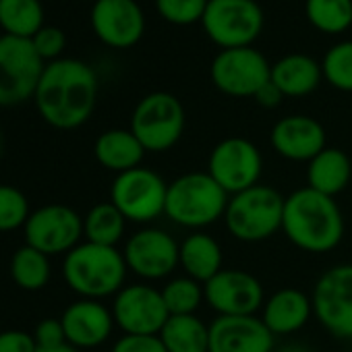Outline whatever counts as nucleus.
I'll return each instance as SVG.
<instances>
[{
	"mask_svg": "<svg viewBox=\"0 0 352 352\" xmlns=\"http://www.w3.org/2000/svg\"><path fill=\"white\" fill-rule=\"evenodd\" d=\"M98 100V77L77 58H58L46 65L34 102L40 116L54 129L73 131L89 120Z\"/></svg>",
	"mask_w": 352,
	"mask_h": 352,
	"instance_id": "nucleus-1",
	"label": "nucleus"
},
{
	"mask_svg": "<svg viewBox=\"0 0 352 352\" xmlns=\"http://www.w3.org/2000/svg\"><path fill=\"white\" fill-rule=\"evenodd\" d=\"M282 232L300 251L329 253L344 236V216L333 197L302 187L284 201Z\"/></svg>",
	"mask_w": 352,
	"mask_h": 352,
	"instance_id": "nucleus-2",
	"label": "nucleus"
},
{
	"mask_svg": "<svg viewBox=\"0 0 352 352\" xmlns=\"http://www.w3.org/2000/svg\"><path fill=\"white\" fill-rule=\"evenodd\" d=\"M126 263L122 251L96 243H79L63 259V278L67 286L81 298L102 300L116 296L126 280Z\"/></svg>",
	"mask_w": 352,
	"mask_h": 352,
	"instance_id": "nucleus-3",
	"label": "nucleus"
},
{
	"mask_svg": "<svg viewBox=\"0 0 352 352\" xmlns=\"http://www.w3.org/2000/svg\"><path fill=\"white\" fill-rule=\"evenodd\" d=\"M228 199L230 195L208 172H187L168 183L164 216L183 228L201 230L224 220Z\"/></svg>",
	"mask_w": 352,
	"mask_h": 352,
	"instance_id": "nucleus-4",
	"label": "nucleus"
},
{
	"mask_svg": "<svg viewBox=\"0 0 352 352\" xmlns=\"http://www.w3.org/2000/svg\"><path fill=\"white\" fill-rule=\"evenodd\" d=\"M284 201L286 197H282L280 191L261 183L230 195L224 212L226 230L243 243L267 241L282 230Z\"/></svg>",
	"mask_w": 352,
	"mask_h": 352,
	"instance_id": "nucleus-5",
	"label": "nucleus"
},
{
	"mask_svg": "<svg viewBox=\"0 0 352 352\" xmlns=\"http://www.w3.org/2000/svg\"><path fill=\"white\" fill-rule=\"evenodd\" d=\"M131 131L145 151H168L181 141L185 133V108L172 94L153 91L135 106Z\"/></svg>",
	"mask_w": 352,
	"mask_h": 352,
	"instance_id": "nucleus-6",
	"label": "nucleus"
},
{
	"mask_svg": "<svg viewBox=\"0 0 352 352\" xmlns=\"http://www.w3.org/2000/svg\"><path fill=\"white\" fill-rule=\"evenodd\" d=\"M168 183L151 168L139 166L116 174L110 185V201L133 224H149L166 212Z\"/></svg>",
	"mask_w": 352,
	"mask_h": 352,
	"instance_id": "nucleus-7",
	"label": "nucleus"
},
{
	"mask_svg": "<svg viewBox=\"0 0 352 352\" xmlns=\"http://www.w3.org/2000/svg\"><path fill=\"white\" fill-rule=\"evenodd\" d=\"M44 69L32 40L0 36V108L34 100Z\"/></svg>",
	"mask_w": 352,
	"mask_h": 352,
	"instance_id": "nucleus-8",
	"label": "nucleus"
},
{
	"mask_svg": "<svg viewBox=\"0 0 352 352\" xmlns=\"http://www.w3.org/2000/svg\"><path fill=\"white\" fill-rule=\"evenodd\" d=\"M201 23L222 50L245 48L261 34L263 11L255 0H210Z\"/></svg>",
	"mask_w": 352,
	"mask_h": 352,
	"instance_id": "nucleus-9",
	"label": "nucleus"
},
{
	"mask_svg": "<svg viewBox=\"0 0 352 352\" xmlns=\"http://www.w3.org/2000/svg\"><path fill=\"white\" fill-rule=\"evenodd\" d=\"M261 172V151L245 137L222 139L208 157V174L228 195H236L259 185Z\"/></svg>",
	"mask_w": 352,
	"mask_h": 352,
	"instance_id": "nucleus-10",
	"label": "nucleus"
},
{
	"mask_svg": "<svg viewBox=\"0 0 352 352\" xmlns=\"http://www.w3.org/2000/svg\"><path fill=\"white\" fill-rule=\"evenodd\" d=\"M25 245L54 257L67 255L83 243V216L63 204H48L32 212L23 226Z\"/></svg>",
	"mask_w": 352,
	"mask_h": 352,
	"instance_id": "nucleus-11",
	"label": "nucleus"
},
{
	"mask_svg": "<svg viewBox=\"0 0 352 352\" xmlns=\"http://www.w3.org/2000/svg\"><path fill=\"white\" fill-rule=\"evenodd\" d=\"M313 315L338 340H352V263L329 267L315 282Z\"/></svg>",
	"mask_w": 352,
	"mask_h": 352,
	"instance_id": "nucleus-12",
	"label": "nucleus"
},
{
	"mask_svg": "<svg viewBox=\"0 0 352 352\" xmlns=\"http://www.w3.org/2000/svg\"><path fill=\"white\" fill-rule=\"evenodd\" d=\"M210 75L222 94L251 98L272 79V67L259 50L245 46L222 50L214 58Z\"/></svg>",
	"mask_w": 352,
	"mask_h": 352,
	"instance_id": "nucleus-13",
	"label": "nucleus"
},
{
	"mask_svg": "<svg viewBox=\"0 0 352 352\" xmlns=\"http://www.w3.org/2000/svg\"><path fill=\"white\" fill-rule=\"evenodd\" d=\"M181 243L162 228L145 226L133 232L122 249L129 272L141 280H164L179 267Z\"/></svg>",
	"mask_w": 352,
	"mask_h": 352,
	"instance_id": "nucleus-14",
	"label": "nucleus"
},
{
	"mask_svg": "<svg viewBox=\"0 0 352 352\" xmlns=\"http://www.w3.org/2000/svg\"><path fill=\"white\" fill-rule=\"evenodd\" d=\"M114 323L122 333L160 336L170 313L162 292L149 284H124L112 298Z\"/></svg>",
	"mask_w": 352,
	"mask_h": 352,
	"instance_id": "nucleus-15",
	"label": "nucleus"
},
{
	"mask_svg": "<svg viewBox=\"0 0 352 352\" xmlns=\"http://www.w3.org/2000/svg\"><path fill=\"white\" fill-rule=\"evenodd\" d=\"M204 296L218 317L255 315L265 302L261 282L245 270L218 272L204 284Z\"/></svg>",
	"mask_w": 352,
	"mask_h": 352,
	"instance_id": "nucleus-16",
	"label": "nucleus"
},
{
	"mask_svg": "<svg viewBox=\"0 0 352 352\" xmlns=\"http://www.w3.org/2000/svg\"><path fill=\"white\" fill-rule=\"evenodd\" d=\"M91 28L110 48L135 46L145 30V17L135 0H96Z\"/></svg>",
	"mask_w": 352,
	"mask_h": 352,
	"instance_id": "nucleus-17",
	"label": "nucleus"
},
{
	"mask_svg": "<svg viewBox=\"0 0 352 352\" xmlns=\"http://www.w3.org/2000/svg\"><path fill=\"white\" fill-rule=\"evenodd\" d=\"M276 336L257 315L216 317L210 323V352H274Z\"/></svg>",
	"mask_w": 352,
	"mask_h": 352,
	"instance_id": "nucleus-18",
	"label": "nucleus"
},
{
	"mask_svg": "<svg viewBox=\"0 0 352 352\" xmlns=\"http://www.w3.org/2000/svg\"><path fill=\"white\" fill-rule=\"evenodd\" d=\"M60 323L65 329V338L77 350L98 348L102 346L114 329V315L102 300L79 298L71 302L63 315Z\"/></svg>",
	"mask_w": 352,
	"mask_h": 352,
	"instance_id": "nucleus-19",
	"label": "nucleus"
},
{
	"mask_svg": "<svg viewBox=\"0 0 352 352\" xmlns=\"http://www.w3.org/2000/svg\"><path fill=\"white\" fill-rule=\"evenodd\" d=\"M270 141L280 157L307 164L327 147V137L321 122L305 114H292L278 120L272 129Z\"/></svg>",
	"mask_w": 352,
	"mask_h": 352,
	"instance_id": "nucleus-20",
	"label": "nucleus"
},
{
	"mask_svg": "<svg viewBox=\"0 0 352 352\" xmlns=\"http://www.w3.org/2000/svg\"><path fill=\"white\" fill-rule=\"evenodd\" d=\"M313 317V300L298 288H280L261 307V321L274 336H288L302 329Z\"/></svg>",
	"mask_w": 352,
	"mask_h": 352,
	"instance_id": "nucleus-21",
	"label": "nucleus"
},
{
	"mask_svg": "<svg viewBox=\"0 0 352 352\" xmlns=\"http://www.w3.org/2000/svg\"><path fill=\"white\" fill-rule=\"evenodd\" d=\"M145 147L133 135L131 129H110L104 131L94 143V155L98 164L114 174L139 168L145 155Z\"/></svg>",
	"mask_w": 352,
	"mask_h": 352,
	"instance_id": "nucleus-22",
	"label": "nucleus"
},
{
	"mask_svg": "<svg viewBox=\"0 0 352 352\" xmlns=\"http://www.w3.org/2000/svg\"><path fill=\"white\" fill-rule=\"evenodd\" d=\"M350 179L352 162L338 147H325L307 164V187L321 195H340L350 185Z\"/></svg>",
	"mask_w": 352,
	"mask_h": 352,
	"instance_id": "nucleus-23",
	"label": "nucleus"
},
{
	"mask_svg": "<svg viewBox=\"0 0 352 352\" xmlns=\"http://www.w3.org/2000/svg\"><path fill=\"white\" fill-rule=\"evenodd\" d=\"M321 77V65L307 54H288L272 67V81L284 98H302L313 94L319 87Z\"/></svg>",
	"mask_w": 352,
	"mask_h": 352,
	"instance_id": "nucleus-24",
	"label": "nucleus"
},
{
	"mask_svg": "<svg viewBox=\"0 0 352 352\" xmlns=\"http://www.w3.org/2000/svg\"><path fill=\"white\" fill-rule=\"evenodd\" d=\"M222 247L220 243L201 230L189 234L181 243V253H179V265L185 270V276L206 284L212 280L218 272H222Z\"/></svg>",
	"mask_w": 352,
	"mask_h": 352,
	"instance_id": "nucleus-25",
	"label": "nucleus"
},
{
	"mask_svg": "<svg viewBox=\"0 0 352 352\" xmlns=\"http://www.w3.org/2000/svg\"><path fill=\"white\" fill-rule=\"evenodd\" d=\"M160 340L168 352H210V325L197 315H170Z\"/></svg>",
	"mask_w": 352,
	"mask_h": 352,
	"instance_id": "nucleus-26",
	"label": "nucleus"
},
{
	"mask_svg": "<svg viewBox=\"0 0 352 352\" xmlns=\"http://www.w3.org/2000/svg\"><path fill=\"white\" fill-rule=\"evenodd\" d=\"M126 230V218L118 212L112 201L96 204L83 216V239L87 243L116 247Z\"/></svg>",
	"mask_w": 352,
	"mask_h": 352,
	"instance_id": "nucleus-27",
	"label": "nucleus"
},
{
	"mask_svg": "<svg viewBox=\"0 0 352 352\" xmlns=\"http://www.w3.org/2000/svg\"><path fill=\"white\" fill-rule=\"evenodd\" d=\"M9 272H11L13 282L21 290H28V292H38L46 288L52 278L50 257L30 245H23L13 253Z\"/></svg>",
	"mask_w": 352,
	"mask_h": 352,
	"instance_id": "nucleus-28",
	"label": "nucleus"
},
{
	"mask_svg": "<svg viewBox=\"0 0 352 352\" xmlns=\"http://www.w3.org/2000/svg\"><path fill=\"white\" fill-rule=\"evenodd\" d=\"M0 28L7 36L32 40L44 28L40 0H0Z\"/></svg>",
	"mask_w": 352,
	"mask_h": 352,
	"instance_id": "nucleus-29",
	"label": "nucleus"
},
{
	"mask_svg": "<svg viewBox=\"0 0 352 352\" xmlns=\"http://www.w3.org/2000/svg\"><path fill=\"white\" fill-rule=\"evenodd\" d=\"M160 292L170 315H195V311L206 300L204 284L189 276H179V278L168 280L160 288Z\"/></svg>",
	"mask_w": 352,
	"mask_h": 352,
	"instance_id": "nucleus-30",
	"label": "nucleus"
},
{
	"mask_svg": "<svg viewBox=\"0 0 352 352\" xmlns=\"http://www.w3.org/2000/svg\"><path fill=\"white\" fill-rule=\"evenodd\" d=\"M307 17L325 34H342L352 25V0H307Z\"/></svg>",
	"mask_w": 352,
	"mask_h": 352,
	"instance_id": "nucleus-31",
	"label": "nucleus"
},
{
	"mask_svg": "<svg viewBox=\"0 0 352 352\" xmlns=\"http://www.w3.org/2000/svg\"><path fill=\"white\" fill-rule=\"evenodd\" d=\"M32 216L30 199L13 185H0V232H13L25 226Z\"/></svg>",
	"mask_w": 352,
	"mask_h": 352,
	"instance_id": "nucleus-32",
	"label": "nucleus"
},
{
	"mask_svg": "<svg viewBox=\"0 0 352 352\" xmlns=\"http://www.w3.org/2000/svg\"><path fill=\"white\" fill-rule=\"evenodd\" d=\"M323 77L342 91H352V42L336 44L321 63Z\"/></svg>",
	"mask_w": 352,
	"mask_h": 352,
	"instance_id": "nucleus-33",
	"label": "nucleus"
},
{
	"mask_svg": "<svg viewBox=\"0 0 352 352\" xmlns=\"http://www.w3.org/2000/svg\"><path fill=\"white\" fill-rule=\"evenodd\" d=\"M210 0H155L157 13L176 25H189L204 19Z\"/></svg>",
	"mask_w": 352,
	"mask_h": 352,
	"instance_id": "nucleus-34",
	"label": "nucleus"
},
{
	"mask_svg": "<svg viewBox=\"0 0 352 352\" xmlns=\"http://www.w3.org/2000/svg\"><path fill=\"white\" fill-rule=\"evenodd\" d=\"M32 44L36 48V52L40 54V58L48 65L52 60H58L65 46H67V36L63 30L58 28H52V25H44L34 38H32Z\"/></svg>",
	"mask_w": 352,
	"mask_h": 352,
	"instance_id": "nucleus-35",
	"label": "nucleus"
},
{
	"mask_svg": "<svg viewBox=\"0 0 352 352\" xmlns=\"http://www.w3.org/2000/svg\"><path fill=\"white\" fill-rule=\"evenodd\" d=\"M110 352H168L160 336H135L122 333Z\"/></svg>",
	"mask_w": 352,
	"mask_h": 352,
	"instance_id": "nucleus-36",
	"label": "nucleus"
},
{
	"mask_svg": "<svg viewBox=\"0 0 352 352\" xmlns=\"http://www.w3.org/2000/svg\"><path fill=\"white\" fill-rule=\"evenodd\" d=\"M34 340L38 344V348H50V346H58V344H65L67 338H65V329H63V323H60V317H48V319H42L36 329H34Z\"/></svg>",
	"mask_w": 352,
	"mask_h": 352,
	"instance_id": "nucleus-37",
	"label": "nucleus"
},
{
	"mask_svg": "<svg viewBox=\"0 0 352 352\" xmlns=\"http://www.w3.org/2000/svg\"><path fill=\"white\" fill-rule=\"evenodd\" d=\"M38 344L34 333L23 329H5L0 331V352H36Z\"/></svg>",
	"mask_w": 352,
	"mask_h": 352,
	"instance_id": "nucleus-38",
	"label": "nucleus"
},
{
	"mask_svg": "<svg viewBox=\"0 0 352 352\" xmlns=\"http://www.w3.org/2000/svg\"><path fill=\"white\" fill-rule=\"evenodd\" d=\"M255 100H257V104L259 106H263V108H276L282 100H284V94L278 89V85L270 79L255 96H253Z\"/></svg>",
	"mask_w": 352,
	"mask_h": 352,
	"instance_id": "nucleus-39",
	"label": "nucleus"
},
{
	"mask_svg": "<svg viewBox=\"0 0 352 352\" xmlns=\"http://www.w3.org/2000/svg\"><path fill=\"white\" fill-rule=\"evenodd\" d=\"M274 352H311V348H307L305 344H298V342H288L280 348H274Z\"/></svg>",
	"mask_w": 352,
	"mask_h": 352,
	"instance_id": "nucleus-40",
	"label": "nucleus"
},
{
	"mask_svg": "<svg viewBox=\"0 0 352 352\" xmlns=\"http://www.w3.org/2000/svg\"><path fill=\"white\" fill-rule=\"evenodd\" d=\"M36 352H79L75 346H71L69 342L65 344H58V346H50V348H38Z\"/></svg>",
	"mask_w": 352,
	"mask_h": 352,
	"instance_id": "nucleus-41",
	"label": "nucleus"
}]
</instances>
